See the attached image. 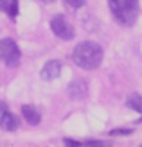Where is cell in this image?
I'll use <instances>...</instances> for the list:
<instances>
[{
    "mask_svg": "<svg viewBox=\"0 0 142 147\" xmlns=\"http://www.w3.org/2000/svg\"><path fill=\"white\" fill-rule=\"evenodd\" d=\"M72 61L85 70H94L103 61V49L95 41H81L72 52Z\"/></svg>",
    "mask_w": 142,
    "mask_h": 147,
    "instance_id": "1",
    "label": "cell"
},
{
    "mask_svg": "<svg viewBox=\"0 0 142 147\" xmlns=\"http://www.w3.org/2000/svg\"><path fill=\"white\" fill-rule=\"evenodd\" d=\"M111 14L121 25H133L139 16V0H110Z\"/></svg>",
    "mask_w": 142,
    "mask_h": 147,
    "instance_id": "2",
    "label": "cell"
},
{
    "mask_svg": "<svg viewBox=\"0 0 142 147\" xmlns=\"http://www.w3.org/2000/svg\"><path fill=\"white\" fill-rule=\"evenodd\" d=\"M20 49L11 38L0 40V59H2L7 67H16L20 63Z\"/></svg>",
    "mask_w": 142,
    "mask_h": 147,
    "instance_id": "3",
    "label": "cell"
},
{
    "mask_svg": "<svg viewBox=\"0 0 142 147\" xmlns=\"http://www.w3.org/2000/svg\"><path fill=\"white\" fill-rule=\"evenodd\" d=\"M50 29L58 38H61L65 41L74 38V27L69 24V20H67L63 14H56V16L50 20Z\"/></svg>",
    "mask_w": 142,
    "mask_h": 147,
    "instance_id": "4",
    "label": "cell"
},
{
    "mask_svg": "<svg viewBox=\"0 0 142 147\" xmlns=\"http://www.w3.org/2000/svg\"><path fill=\"white\" fill-rule=\"evenodd\" d=\"M18 117L9 111L5 102H0V127L4 131H14L18 129Z\"/></svg>",
    "mask_w": 142,
    "mask_h": 147,
    "instance_id": "5",
    "label": "cell"
},
{
    "mask_svg": "<svg viewBox=\"0 0 142 147\" xmlns=\"http://www.w3.org/2000/svg\"><path fill=\"white\" fill-rule=\"evenodd\" d=\"M59 76H61V63L56 61V59L47 61L45 67H43L41 72H40V77H41L43 81H54V79H58Z\"/></svg>",
    "mask_w": 142,
    "mask_h": 147,
    "instance_id": "6",
    "label": "cell"
},
{
    "mask_svg": "<svg viewBox=\"0 0 142 147\" xmlns=\"http://www.w3.org/2000/svg\"><path fill=\"white\" fill-rule=\"evenodd\" d=\"M86 92H88V86H86L85 81H81V79L72 81L69 84V93H70L72 99H83L86 95Z\"/></svg>",
    "mask_w": 142,
    "mask_h": 147,
    "instance_id": "7",
    "label": "cell"
},
{
    "mask_svg": "<svg viewBox=\"0 0 142 147\" xmlns=\"http://www.w3.org/2000/svg\"><path fill=\"white\" fill-rule=\"evenodd\" d=\"M22 115H24V119L31 124V126H38L40 120H41L40 111H38L34 106H29V104H24V106H22Z\"/></svg>",
    "mask_w": 142,
    "mask_h": 147,
    "instance_id": "8",
    "label": "cell"
},
{
    "mask_svg": "<svg viewBox=\"0 0 142 147\" xmlns=\"http://www.w3.org/2000/svg\"><path fill=\"white\" fill-rule=\"evenodd\" d=\"M0 11L14 20L18 16V0H0Z\"/></svg>",
    "mask_w": 142,
    "mask_h": 147,
    "instance_id": "9",
    "label": "cell"
},
{
    "mask_svg": "<svg viewBox=\"0 0 142 147\" xmlns=\"http://www.w3.org/2000/svg\"><path fill=\"white\" fill-rule=\"evenodd\" d=\"M126 104H128V108L133 109V111L142 113V95L140 93H131L128 97V100H126Z\"/></svg>",
    "mask_w": 142,
    "mask_h": 147,
    "instance_id": "10",
    "label": "cell"
},
{
    "mask_svg": "<svg viewBox=\"0 0 142 147\" xmlns=\"http://www.w3.org/2000/svg\"><path fill=\"white\" fill-rule=\"evenodd\" d=\"M85 147H111V142H103V140H88L83 144Z\"/></svg>",
    "mask_w": 142,
    "mask_h": 147,
    "instance_id": "11",
    "label": "cell"
},
{
    "mask_svg": "<svg viewBox=\"0 0 142 147\" xmlns=\"http://www.w3.org/2000/svg\"><path fill=\"white\" fill-rule=\"evenodd\" d=\"M131 133H133L131 129H111L110 136H122V135H131Z\"/></svg>",
    "mask_w": 142,
    "mask_h": 147,
    "instance_id": "12",
    "label": "cell"
},
{
    "mask_svg": "<svg viewBox=\"0 0 142 147\" xmlns=\"http://www.w3.org/2000/svg\"><path fill=\"white\" fill-rule=\"evenodd\" d=\"M65 4L74 7V9H77V7H83L85 5V0H65Z\"/></svg>",
    "mask_w": 142,
    "mask_h": 147,
    "instance_id": "13",
    "label": "cell"
},
{
    "mask_svg": "<svg viewBox=\"0 0 142 147\" xmlns=\"http://www.w3.org/2000/svg\"><path fill=\"white\" fill-rule=\"evenodd\" d=\"M63 144L67 145V147H85L81 142H76V140H70V138H65L63 140Z\"/></svg>",
    "mask_w": 142,
    "mask_h": 147,
    "instance_id": "14",
    "label": "cell"
},
{
    "mask_svg": "<svg viewBox=\"0 0 142 147\" xmlns=\"http://www.w3.org/2000/svg\"><path fill=\"white\" fill-rule=\"evenodd\" d=\"M40 2H43V4H50V2H54V0H40Z\"/></svg>",
    "mask_w": 142,
    "mask_h": 147,
    "instance_id": "15",
    "label": "cell"
},
{
    "mask_svg": "<svg viewBox=\"0 0 142 147\" xmlns=\"http://www.w3.org/2000/svg\"><path fill=\"white\" fill-rule=\"evenodd\" d=\"M137 124H142V119H139V122H137Z\"/></svg>",
    "mask_w": 142,
    "mask_h": 147,
    "instance_id": "16",
    "label": "cell"
},
{
    "mask_svg": "<svg viewBox=\"0 0 142 147\" xmlns=\"http://www.w3.org/2000/svg\"><path fill=\"white\" fill-rule=\"evenodd\" d=\"M140 147H142V145H140Z\"/></svg>",
    "mask_w": 142,
    "mask_h": 147,
    "instance_id": "17",
    "label": "cell"
}]
</instances>
